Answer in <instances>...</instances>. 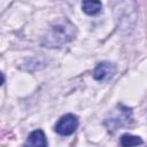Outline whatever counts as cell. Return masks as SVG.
I'll return each instance as SVG.
<instances>
[{"label": "cell", "mask_w": 147, "mask_h": 147, "mask_svg": "<svg viewBox=\"0 0 147 147\" xmlns=\"http://www.w3.org/2000/svg\"><path fill=\"white\" fill-rule=\"evenodd\" d=\"M82 9L86 15L94 16L101 11L102 3L100 0H83L82 1Z\"/></svg>", "instance_id": "8992f818"}, {"label": "cell", "mask_w": 147, "mask_h": 147, "mask_svg": "<svg viewBox=\"0 0 147 147\" xmlns=\"http://www.w3.org/2000/svg\"><path fill=\"white\" fill-rule=\"evenodd\" d=\"M26 146H33V147H46L47 146V140H46V136L41 130H34L32 131L26 141H25Z\"/></svg>", "instance_id": "5b68a950"}, {"label": "cell", "mask_w": 147, "mask_h": 147, "mask_svg": "<svg viewBox=\"0 0 147 147\" xmlns=\"http://www.w3.org/2000/svg\"><path fill=\"white\" fill-rule=\"evenodd\" d=\"M132 119H133V115L131 108L119 103L108 114V116L105 119V125L108 127L109 131L114 132L117 131L118 129L129 126Z\"/></svg>", "instance_id": "7a4b0ae2"}, {"label": "cell", "mask_w": 147, "mask_h": 147, "mask_svg": "<svg viewBox=\"0 0 147 147\" xmlns=\"http://www.w3.org/2000/svg\"><path fill=\"white\" fill-rule=\"evenodd\" d=\"M78 125H79L78 117L74 114H67L57 121L54 130L60 136H70L77 130Z\"/></svg>", "instance_id": "3957f363"}, {"label": "cell", "mask_w": 147, "mask_h": 147, "mask_svg": "<svg viewBox=\"0 0 147 147\" xmlns=\"http://www.w3.org/2000/svg\"><path fill=\"white\" fill-rule=\"evenodd\" d=\"M3 83H5V76H3V74L0 71V86H1Z\"/></svg>", "instance_id": "ba28073f"}, {"label": "cell", "mask_w": 147, "mask_h": 147, "mask_svg": "<svg viewBox=\"0 0 147 147\" xmlns=\"http://www.w3.org/2000/svg\"><path fill=\"white\" fill-rule=\"evenodd\" d=\"M116 74V67L110 62H101L93 70V78L99 82H108Z\"/></svg>", "instance_id": "277c9868"}, {"label": "cell", "mask_w": 147, "mask_h": 147, "mask_svg": "<svg viewBox=\"0 0 147 147\" xmlns=\"http://www.w3.org/2000/svg\"><path fill=\"white\" fill-rule=\"evenodd\" d=\"M76 34V30L74 24L68 21L63 20L51 28L48 33L42 39V46L48 48H60L63 45L70 42Z\"/></svg>", "instance_id": "6da1fadb"}, {"label": "cell", "mask_w": 147, "mask_h": 147, "mask_svg": "<svg viewBox=\"0 0 147 147\" xmlns=\"http://www.w3.org/2000/svg\"><path fill=\"white\" fill-rule=\"evenodd\" d=\"M141 144H144V140L140 137L132 136V134H129V133H125L121 137V145L124 146V147L138 146V145H141Z\"/></svg>", "instance_id": "52a82bcc"}]
</instances>
